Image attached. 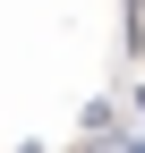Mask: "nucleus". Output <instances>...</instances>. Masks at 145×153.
<instances>
[{"instance_id":"obj_1","label":"nucleus","mask_w":145,"mask_h":153,"mask_svg":"<svg viewBox=\"0 0 145 153\" xmlns=\"http://www.w3.org/2000/svg\"><path fill=\"white\" fill-rule=\"evenodd\" d=\"M111 136L145 153V0H120V60H111Z\"/></svg>"},{"instance_id":"obj_2","label":"nucleus","mask_w":145,"mask_h":153,"mask_svg":"<svg viewBox=\"0 0 145 153\" xmlns=\"http://www.w3.org/2000/svg\"><path fill=\"white\" fill-rule=\"evenodd\" d=\"M77 153H128V145H120V136H94V145H77Z\"/></svg>"}]
</instances>
